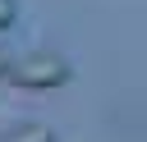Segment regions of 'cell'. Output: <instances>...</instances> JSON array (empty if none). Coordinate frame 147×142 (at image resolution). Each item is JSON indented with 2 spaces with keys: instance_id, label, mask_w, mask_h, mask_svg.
Here are the masks:
<instances>
[{
  "instance_id": "6da1fadb",
  "label": "cell",
  "mask_w": 147,
  "mask_h": 142,
  "mask_svg": "<svg viewBox=\"0 0 147 142\" xmlns=\"http://www.w3.org/2000/svg\"><path fill=\"white\" fill-rule=\"evenodd\" d=\"M69 60L60 50H28L23 60H14L9 69V82L23 87V92H51V87H64L69 82Z\"/></svg>"
},
{
  "instance_id": "7a4b0ae2",
  "label": "cell",
  "mask_w": 147,
  "mask_h": 142,
  "mask_svg": "<svg viewBox=\"0 0 147 142\" xmlns=\"http://www.w3.org/2000/svg\"><path fill=\"white\" fill-rule=\"evenodd\" d=\"M0 142H55V128L41 124V119H28V124H14L0 133Z\"/></svg>"
},
{
  "instance_id": "3957f363",
  "label": "cell",
  "mask_w": 147,
  "mask_h": 142,
  "mask_svg": "<svg viewBox=\"0 0 147 142\" xmlns=\"http://www.w3.org/2000/svg\"><path fill=\"white\" fill-rule=\"evenodd\" d=\"M18 18V0H0V32H9Z\"/></svg>"
},
{
  "instance_id": "277c9868",
  "label": "cell",
  "mask_w": 147,
  "mask_h": 142,
  "mask_svg": "<svg viewBox=\"0 0 147 142\" xmlns=\"http://www.w3.org/2000/svg\"><path fill=\"white\" fill-rule=\"evenodd\" d=\"M9 69H14V60H9L5 50H0V78H9Z\"/></svg>"
}]
</instances>
